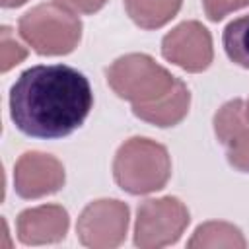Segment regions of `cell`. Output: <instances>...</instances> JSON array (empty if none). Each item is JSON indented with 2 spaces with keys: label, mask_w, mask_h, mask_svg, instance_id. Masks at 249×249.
<instances>
[{
  "label": "cell",
  "mask_w": 249,
  "mask_h": 249,
  "mask_svg": "<svg viewBox=\"0 0 249 249\" xmlns=\"http://www.w3.org/2000/svg\"><path fill=\"white\" fill-rule=\"evenodd\" d=\"M191 222L187 206L177 196L148 198L136 210L134 245L158 249L175 243Z\"/></svg>",
  "instance_id": "5b68a950"
},
{
  "label": "cell",
  "mask_w": 249,
  "mask_h": 249,
  "mask_svg": "<svg viewBox=\"0 0 249 249\" xmlns=\"http://www.w3.org/2000/svg\"><path fill=\"white\" fill-rule=\"evenodd\" d=\"M183 0H124L128 18L142 29H158L171 21Z\"/></svg>",
  "instance_id": "8fae6325"
},
{
  "label": "cell",
  "mask_w": 249,
  "mask_h": 249,
  "mask_svg": "<svg viewBox=\"0 0 249 249\" xmlns=\"http://www.w3.org/2000/svg\"><path fill=\"white\" fill-rule=\"evenodd\" d=\"M66 181L62 163L43 152H25L14 167V189L21 198H41L62 189Z\"/></svg>",
  "instance_id": "ba28073f"
},
{
  "label": "cell",
  "mask_w": 249,
  "mask_h": 249,
  "mask_svg": "<svg viewBox=\"0 0 249 249\" xmlns=\"http://www.w3.org/2000/svg\"><path fill=\"white\" fill-rule=\"evenodd\" d=\"M27 0H0V4L4 6V8H18V6H21V4H25Z\"/></svg>",
  "instance_id": "e0dca14e"
},
{
  "label": "cell",
  "mask_w": 249,
  "mask_h": 249,
  "mask_svg": "<svg viewBox=\"0 0 249 249\" xmlns=\"http://www.w3.org/2000/svg\"><path fill=\"white\" fill-rule=\"evenodd\" d=\"M191 249L195 247H245L247 241L239 228L228 222H206L200 224L193 237L187 243Z\"/></svg>",
  "instance_id": "7c38bea8"
},
{
  "label": "cell",
  "mask_w": 249,
  "mask_h": 249,
  "mask_svg": "<svg viewBox=\"0 0 249 249\" xmlns=\"http://www.w3.org/2000/svg\"><path fill=\"white\" fill-rule=\"evenodd\" d=\"M214 132L224 146L230 165L249 173V124L245 119V103L241 99H231L216 111Z\"/></svg>",
  "instance_id": "9c48e42d"
},
{
  "label": "cell",
  "mask_w": 249,
  "mask_h": 249,
  "mask_svg": "<svg viewBox=\"0 0 249 249\" xmlns=\"http://www.w3.org/2000/svg\"><path fill=\"white\" fill-rule=\"evenodd\" d=\"M171 175V158L163 144L132 136L124 140L113 160V177L117 185L130 195H148L161 191Z\"/></svg>",
  "instance_id": "3957f363"
},
{
  "label": "cell",
  "mask_w": 249,
  "mask_h": 249,
  "mask_svg": "<svg viewBox=\"0 0 249 249\" xmlns=\"http://www.w3.org/2000/svg\"><path fill=\"white\" fill-rule=\"evenodd\" d=\"M27 56V51L16 41L10 27H2V39H0V70L8 72L16 64H19Z\"/></svg>",
  "instance_id": "5bb4252c"
},
{
  "label": "cell",
  "mask_w": 249,
  "mask_h": 249,
  "mask_svg": "<svg viewBox=\"0 0 249 249\" xmlns=\"http://www.w3.org/2000/svg\"><path fill=\"white\" fill-rule=\"evenodd\" d=\"M93 107L88 78L66 64H37L10 89V117L33 138H62L78 130Z\"/></svg>",
  "instance_id": "6da1fadb"
},
{
  "label": "cell",
  "mask_w": 249,
  "mask_h": 249,
  "mask_svg": "<svg viewBox=\"0 0 249 249\" xmlns=\"http://www.w3.org/2000/svg\"><path fill=\"white\" fill-rule=\"evenodd\" d=\"M53 2L64 6L74 14H95L107 4V0H53Z\"/></svg>",
  "instance_id": "2e32d148"
},
{
  "label": "cell",
  "mask_w": 249,
  "mask_h": 249,
  "mask_svg": "<svg viewBox=\"0 0 249 249\" xmlns=\"http://www.w3.org/2000/svg\"><path fill=\"white\" fill-rule=\"evenodd\" d=\"M222 43L228 58L233 64L249 70V14L226 25Z\"/></svg>",
  "instance_id": "4fadbf2b"
},
{
  "label": "cell",
  "mask_w": 249,
  "mask_h": 249,
  "mask_svg": "<svg viewBox=\"0 0 249 249\" xmlns=\"http://www.w3.org/2000/svg\"><path fill=\"white\" fill-rule=\"evenodd\" d=\"M204 14L210 21H220L228 14L249 6V0H202Z\"/></svg>",
  "instance_id": "9a60e30c"
},
{
  "label": "cell",
  "mask_w": 249,
  "mask_h": 249,
  "mask_svg": "<svg viewBox=\"0 0 249 249\" xmlns=\"http://www.w3.org/2000/svg\"><path fill=\"white\" fill-rule=\"evenodd\" d=\"M105 76L109 88L121 99L130 101L132 113L150 124L175 126L189 113L187 84L144 53L119 56Z\"/></svg>",
  "instance_id": "7a4b0ae2"
},
{
  "label": "cell",
  "mask_w": 249,
  "mask_h": 249,
  "mask_svg": "<svg viewBox=\"0 0 249 249\" xmlns=\"http://www.w3.org/2000/svg\"><path fill=\"white\" fill-rule=\"evenodd\" d=\"M161 54L187 72H202L214 58L212 35L200 21H183L161 39Z\"/></svg>",
  "instance_id": "52a82bcc"
},
{
  "label": "cell",
  "mask_w": 249,
  "mask_h": 249,
  "mask_svg": "<svg viewBox=\"0 0 249 249\" xmlns=\"http://www.w3.org/2000/svg\"><path fill=\"white\" fill-rule=\"evenodd\" d=\"M130 210L126 202L117 198H99L89 202L76 224V233L82 245L91 249L119 247L128 230Z\"/></svg>",
  "instance_id": "8992f818"
},
{
  "label": "cell",
  "mask_w": 249,
  "mask_h": 249,
  "mask_svg": "<svg viewBox=\"0 0 249 249\" xmlns=\"http://www.w3.org/2000/svg\"><path fill=\"white\" fill-rule=\"evenodd\" d=\"M245 119H247V123H249V99H247V103H245Z\"/></svg>",
  "instance_id": "ac0fdd59"
},
{
  "label": "cell",
  "mask_w": 249,
  "mask_h": 249,
  "mask_svg": "<svg viewBox=\"0 0 249 249\" xmlns=\"http://www.w3.org/2000/svg\"><path fill=\"white\" fill-rule=\"evenodd\" d=\"M23 41L43 56L72 53L82 39L80 18L56 2H47L25 12L18 21Z\"/></svg>",
  "instance_id": "277c9868"
},
{
  "label": "cell",
  "mask_w": 249,
  "mask_h": 249,
  "mask_svg": "<svg viewBox=\"0 0 249 249\" xmlns=\"http://www.w3.org/2000/svg\"><path fill=\"white\" fill-rule=\"evenodd\" d=\"M70 226L68 212L58 204H41L19 212L16 230L23 245L56 243L64 239Z\"/></svg>",
  "instance_id": "30bf717a"
}]
</instances>
